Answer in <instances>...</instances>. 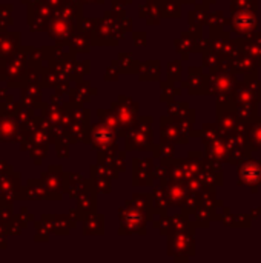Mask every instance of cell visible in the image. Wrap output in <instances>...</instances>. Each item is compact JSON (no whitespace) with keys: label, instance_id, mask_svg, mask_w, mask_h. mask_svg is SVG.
I'll return each instance as SVG.
<instances>
[{"label":"cell","instance_id":"1","mask_svg":"<svg viewBox=\"0 0 261 263\" xmlns=\"http://www.w3.org/2000/svg\"><path fill=\"white\" fill-rule=\"evenodd\" d=\"M229 25L238 37H248L258 29V15L255 9H238L231 12Z\"/></svg>","mask_w":261,"mask_h":263},{"label":"cell","instance_id":"2","mask_svg":"<svg viewBox=\"0 0 261 263\" xmlns=\"http://www.w3.org/2000/svg\"><path fill=\"white\" fill-rule=\"evenodd\" d=\"M237 168H238V185L249 186L251 193L257 194L258 186L261 185V160L249 157L243 160L240 165H237Z\"/></svg>","mask_w":261,"mask_h":263},{"label":"cell","instance_id":"3","mask_svg":"<svg viewBox=\"0 0 261 263\" xmlns=\"http://www.w3.org/2000/svg\"><path fill=\"white\" fill-rule=\"evenodd\" d=\"M235 43L238 45L240 51L248 54L258 65V68H261V31L257 29L248 37H238L235 39Z\"/></svg>","mask_w":261,"mask_h":263},{"label":"cell","instance_id":"4","mask_svg":"<svg viewBox=\"0 0 261 263\" xmlns=\"http://www.w3.org/2000/svg\"><path fill=\"white\" fill-rule=\"evenodd\" d=\"M218 126L222 129L223 134H229L232 133V129L235 128L238 119H237V112H235V103L234 102H220L218 106Z\"/></svg>","mask_w":261,"mask_h":263},{"label":"cell","instance_id":"5","mask_svg":"<svg viewBox=\"0 0 261 263\" xmlns=\"http://www.w3.org/2000/svg\"><path fill=\"white\" fill-rule=\"evenodd\" d=\"M232 65L237 71V74H242L243 79H257L258 77V65L243 51L237 54V57L232 60Z\"/></svg>","mask_w":261,"mask_h":263},{"label":"cell","instance_id":"6","mask_svg":"<svg viewBox=\"0 0 261 263\" xmlns=\"http://www.w3.org/2000/svg\"><path fill=\"white\" fill-rule=\"evenodd\" d=\"M209 151H211V156L214 160L223 162V163L229 162V146H228V142H226V137L223 133L214 139V142L209 146Z\"/></svg>","mask_w":261,"mask_h":263},{"label":"cell","instance_id":"7","mask_svg":"<svg viewBox=\"0 0 261 263\" xmlns=\"http://www.w3.org/2000/svg\"><path fill=\"white\" fill-rule=\"evenodd\" d=\"M222 220L229 225L231 228H251L252 225V219L249 214H231V208H225L223 210V217Z\"/></svg>","mask_w":261,"mask_h":263},{"label":"cell","instance_id":"8","mask_svg":"<svg viewBox=\"0 0 261 263\" xmlns=\"http://www.w3.org/2000/svg\"><path fill=\"white\" fill-rule=\"evenodd\" d=\"M248 146L249 151H261V116H258L255 120L249 123V131H248Z\"/></svg>","mask_w":261,"mask_h":263},{"label":"cell","instance_id":"9","mask_svg":"<svg viewBox=\"0 0 261 263\" xmlns=\"http://www.w3.org/2000/svg\"><path fill=\"white\" fill-rule=\"evenodd\" d=\"M235 112H237V119L238 120L251 123L252 120H255L260 116L258 114V103L235 105Z\"/></svg>","mask_w":261,"mask_h":263},{"label":"cell","instance_id":"10","mask_svg":"<svg viewBox=\"0 0 261 263\" xmlns=\"http://www.w3.org/2000/svg\"><path fill=\"white\" fill-rule=\"evenodd\" d=\"M251 157V151L246 148V146H235L232 149H229V163L231 165H240L243 160L249 159Z\"/></svg>","mask_w":261,"mask_h":263},{"label":"cell","instance_id":"11","mask_svg":"<svg viewBox=\"0 0 261 263\" xmlns=\"http://www.w3.org/2000/svg\"><path fill=\"white\" fill-rule=\"evenodd\" d=\"M238 9H255L258 11V0H231V12Z\"/></svg>","mask_w":261,"mask_h":263},{"label":"cell","instance_id":"12","mask_svg":"<svg viewBox=\"0 0 261 263\" xmlns=\"http://www.w3.org/2000/svg\"><path fill=\"white\" fill-rule=\"evenodd\" d=\"M248 83H249V86L252 88V91L255 92V96H257V100L261 102V80H258V77L257 79H245Z\"/></svg>","mask_w":261,"mask_h":263},{"label":"cell","instance_id":"13","mask_svg":"<svg viewBox=\"0 0 261 263\" xmlns=\"http://www.w3.org/2000/svg\"><path fill=\"white\" fill-rule=\"evenodd\" d=\"M225 14L222 12V11H218V12H215V14H212L211 17H209V23H211V26L212 28H222V23H223V20H225V17H223Z\"/></svg>","mask_w":261,"mask_h":263},{"label":"cell","instance_id":"14","mask_svg":"<svg viewBox=\"0 0 261 263\" xmlns=\"http://www.w3.org/2000/svg\"><path fill=\"white\" fill-rule=\"evenodd\" d=\"M249 216H251V219H252V220H255L257 217H260L261 216V208H255V210H252Z\"/></svg>","mask_w":261,"mask_h":263}]
</instances>
